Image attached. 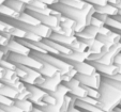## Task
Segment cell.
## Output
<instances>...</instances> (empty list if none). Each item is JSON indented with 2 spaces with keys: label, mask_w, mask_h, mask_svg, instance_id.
I'll return each mask as SVG.
<instances>
[{
  "label": "cell",
  "mask_w": 121,
  "mask_h": 112,
  "mask_svg": "<svg viewBox=\"0 0 121 112\" xmlns=\"http://www.w3.org/2000/svg\"><path fill=\"white\" fill-rule=\"evenodd\" d=\"M0 48L5 52L7 57L9 56V53H17V55L30 56L32 52V50L30 48H28L27 46H25L23 43H21L18 40H16V39L11 40L7 47H1V46H0Z\"/></svg>",
  "instance_id": "277c9868"
},
{
  "label": "cell",
  "mask_w": 121,
  "mask_h": 112,
  "mask_svg": "<svg viewBox=\"0 0 121 112\" xmlns=\"http://www.w3.org/2000/svg\"><path fill=\"white\" fill-rule=\"evenodd\" d=\"M94 16H95L96 18H99V19H100V20H102L104 24H106V21H107V19L110 17V16L105 15V14H99V13H95V14H94Z\"/></svg>",
  "instance_id": "60d3db41"
},
{
  "label": "cell",
  "mask_w": 121,
  "mask_h": 112,
  "mask_svg": "<svg viewBox=\"0 0 121 112\" xmlns=\"http://www.w3.org/2000/svg\"><path fill=\"white\" fill-rule=\"evenodd\" d=\"M63 83V79H62V75L61 74H58L57 76L52 78H46L45 82L43 84H41L40 87L43 90H45L48 94H53L55 93L58 90V88Z\"/></svg>",
  "instance_id": "9c48e42d"
},
{
  "label": "cell",
  "mask_w": 121,
  "mask_h": 112,
  "mask_svg": "<svg viewBox=\"0 0 121 112\" xmlns=\"http://www.w3.org/2000/svg\"><path fill=\"white\" fill-rule=\"evenodd\" d=\"M0 112H8L7 110H4V109H2V108L0 107Z\"/></svg>",
  "instance_id": "681fc988"
},
{
  "label": "cell",
  "mask_w": 121,
  "mask_h": 112,
  "mask_svg": "<svg viewBox=\"0 0 121 112\" xmlns=\"http://www.w3.org/2000/svg\"><path fill=\"white\" fill-rule=\"evenodd\" d=\"M119 16H121V10H119Z\"/></svg>",
  "instance_id": "816d5d0a"
},
{
  "label": "cell",
  "mask_w": 121,
  "mask_h": 112,
  "mask_svg": "<svg viewBox=\"0 0 121 112\" xmlns=\"http://www.w3.org/2000/svg\"><path fill=\"white\" fill-rule=\"evenodd\" d=\"M30 97H31V92L28 90H25V91L21 92L18 95V98L16 99V100H25V99H30Z\"/></svg>",
  "instance_id": "8d00e7d4"
},
{
  "label": "cell",
  "mask_w": 121,
  "mask_h": 112,
  "mask_svg": "<svg viewBox=\"0 0 121 112\" xmlns=\"http://www.w3.org/2000/svg\"><path fill=\"white\" fill-rule=\"evenodd\" d=\"M116 17H117V18H118V19H119V20H120V21H121V16H119V15H118V16H116Z\"/></svg>",
  "instance_id": "f907efd6"
},
{
  "label": "cell",
  "mask_w": 121,
  "mask_h": 112,
  "mask_svg": "<svg viewBox=\"0 0 121 112\" xmlns=\"http://www.w3.org/2000/svg\"><path fill=\"white\" fill-rule=\"evenodd\" d=\"M115 7L116 8H118V10H121V0H119L118 2L115 4Z\"/></svg>",
  "instance_id": "7dc6e473"
},
{
  "label": "cell",
  "mask_w": 121,
  "mask_h": 112,
  "mask_svg": "<svg viewBox=\"0 0 121 112\" xmlns=\"http://www.w3.org/2000/svg\"><path fill=\"white\" fill-rule=\"evenodd\" d=\"M78 75L77 71H76L75 68H72L71 71L69 72V73L64 74V75H62V79H63V82H69V81H71V80H73L74 78H76V76Z\"/></svg>",
  "instance_id": "f546056e"
},
{
  "label": "cell",
  "mask_w": 121,
  "mask_h": 112,
  "mask_svg": "<svg viewBox=\"0 0 121 112\" xmlns=\"http://www.w3.org/2000/svg\"><path fill=\"white\" fill-rule=\"evenodd\" d=\"M78 80L80 81L82 85L85 87H88V88H93V89H98L100 90L101 88V84L103 82V75L98 73H95L94 75H91V76H86V75H79L78 74L76 76Z\"/></svg>",
  "instance_id": "52a82bcc"
},
{
  "label": "cell",
  "mask_w": 121,
  "mask_h": 112,
  "mask_svg": "<svg viewBox=\"0 0 121 112\" xmlns=\"http://www.w3.org/2000/svg\"><path fill=\"white\" fill-rule=\"evenodd\" d=\"M23 67L27 72V77L24 80H22L24 83H26L27 85H38V87H40L41 84H43L45 82L46 78L38 69H34L27 66H23Z\"/></svg>",
  "instance_id": "8992f818"
},
{
  "label": "cell",
  "mask_w": 121,
  "mask_h": 112,
  "mask_svg": "<svg viewBox=\"0 0 121 112\" xmlns=\"http://www.w3.org/2000/svg\"><path fill=\"white\" fill-rule=\"evenodd\" d=\"M7 59L9 61L13 62L16 65H22V66H27L31 67L34 69H40L43 67V62L38 60L37 58L30 56H24V55H17V53H9V56L7 57Z\"/></svg>",
  "instance_id": "3957f363"
},
{
  "label": "cell",
  "mask_w": 121,
  "mask_h": 112,
  "mask_svg": "<svg viewBox=\"0 0 121 112\" xmlns=\"http://www.w3.org/2000/svg\"><path fill=\"white\" fill-rule=\"evenodd\" d=\"M0 94L7 96V97H10V98L14 99V100H16V99L18 98L19 92L17 91L15 88L11 87V85L3 84L2 87H0Z\"/></svg>",
  "instance_id": "7402d4cb"
},
{
  "label": "cell",
  "mask_w": 121,
  "mask_h": 112,
  "mask_svg": "<svg viewBox=\"0 0 121 112\" xmlns=\"http://www.w3.org/2000/svg\"><path fill=\"white\" fill-rule=\"evenodd\" d=\"M90 25H92V26H94V27H96V28H99V29H100V28H102V27H104V26H105V24L103 23L102 20H100V19L99 18H96L95 16H92V18H91V24H90Z\"/></svg>",
  "instance_id": "74e56055"
},
{
  "label": "cell",
  "mask_w": 121,
  "mask_h": 112,
  "mask_svg": "<svg viewBox=\"0 0 121 112\" xmlns=\"http://www.w3.org/2000/svg\"><path fill=\"white\" fill-rule=\"evenodd\" d=\"M18 81H21L19 77L16 75V72L15 71H10V69H5V73H4V77L3 79L1 80V82L3 84H7V85H11L13 87L15 83H17Z\"/></svg>",
  "instance_id": "ffe728a7"
},
{
  "label": "cell",
  "mask_w": 121,
  "mask_h": 112,
  "mask_svg": "<svg viewBox=\"0 0 121 112\" xmlns=\"http://www.w3.org/2000/svg\"><path fill=\"white\" fill-rule=\"evenodd\" d=\"M50 40H53V41L57 42V43H60V44H62V45H64V46L70 48L76 41H77L78 37L76 36V35H74V36H66V35L57 34V33H54L53 32V34L50 36Z\"/></svg>",
  "instance_id": "9a60e30c"
},
{
  "label": "cell",
  "mask_w": 121,
  "mask_h": 112,
  "mask_svg": "<svg viewBox=\"0 0 121 112\" xmlns=\"http://www.w3.org/2000/svg\"><path fill=\"white\" fill-rule=\"evenodd\" d=\"M103 49H104V44L98 39L89 47V51L91 52V55H100V53H102Z\"/></svg>",
  "instance_id": "4316f807"
},
{
  "label": "cell",
  "mask_w": 121,
  "mask_h": 112,
  "mask_svg": "<svg viewBox=\"0 0 121 112\" xmlns=\"http://www.w3.org/2000/svg\"><path fill=\"white\" fill-rule=\"evenodd\" d=\"M76 36L79 40H95L99 36V28L90 25L87 26L86 29L80 33H77Z\"/></svg>",
  "instance_id": "5bb4252c"
},
{
  "label": "cell",
  "mask_w": 121,
  "mask_h": 112,
  "mask_svg": "<svg viewBox=\"0 0 121 112\" xmlns=\"http://www.w3.org/2000/svg\"><path fill=\"white\" fill-rule=\"evenodd\" d=\"M15 72H16V75L18 76L21 80H24L27 77V72H26V69L22 65H17V68H16Z\"/></svg>",
  "instance_id": "e575fe53"
},
{
  "label": "cell",
  "mask_w": 121,
  "mask_h": 112,
  "mask_svg": "<svg viewBox=\"0 0 121 112\" xmlns=\"http://www.w3.org/2000/svg\"><path fill=\"white\" fill-rule=\"evenodd\" d=\"M70 90V95L75 97L76 99H82L88 96L87 88L82 85L80 81L77 78H74L73 80L69 81V82H63Z\"/></svg>",
  "instance_id": "5b68a950"
},
{
  "label": "cell",
  "mask_w": 121,
  "mask_h": 112,
  "mask_svg": "<svg viewBox=\"0 0 121 112\" xmlns=\"http://www.w3.org/2000/svg\"><path fill=\"white\" fill-rule=\"evenodd\" d=\"M38 1L45 3V4H47L48 7H50V8L53 7V5L57 4V3H59V0H38Z\"/></svg>",
  "instance_id": "b9f144b4"
},
{
  "label": "cell",
  "mask_w": 121,
  "mask_h": 112,
  "mask_svg": "<svg viewBox=\"0 0 121 112\" xmlns=\"http://www.w3.org/2000/svg\"><path fill=\"white\" fill-rule=\"evenodd\" d=\"M90 56H91V52L88 50L86 52H76V51H73L70 55H60L59 57L62 58L63 60H65L68 63H70L72 65L74 63H82V62L88 61Z\"/></svg>",
  "instance_id": "30bf717a"
},
{
  "label": "cell",
  "mask_w": 121,
  "mask_h": 112,
  "mask_svg": "<svg viewBox=\"0 0 121 112\" xmlns=\"http://www.w3.org/2000/svg\"><path fill=\"white\" fill-rule=\"evenodd\" d=\"M44 101H45L46 105H52V106H56L58 104L57 98L52 94H47V96L44 98Z\"/></svg>",
  "instance_id": "836d02e7"
},
{
  "label": "cell",
  "mask_w": 121,
  "mask_h": 112,
  "mask_svg": "<svg viewBox=\"0 0 121 112\" xmlns=\"http://www.w3.org/2000/svg\"><path fill=\"white\" fill-rule=\"evenodd\" d=\"M109 112H118L117 110H112V111H109Z\"/></svg>",
  "instance_id": "f5cc1de1"
},
{
  "label": "cell",
  "mask_w": 121,
  "mask_h": 112,
  "mask_svg": "<svg viewBox=\"0 0 121 112\" xmlns=\"http://www.w3.org/2000/svg\"><path fill=\"white\" fill-rule=\"evenodd\" d=\"M15 105L18 106L21 109H23L25 112H32L35 108V105L29 99H25V100H15Z\"/></svg>",
  "instance_id": "d4e9b609"
},
{
  "label": "cell",
  "mask_w": 121,
  "mask_h": 112,
  "mask_svg": "<svg viewBox=\"0 0 121 112\" xmlns=\"http://www.w3.org/2000/svg\"><path fill=\"white\" fill-rule=\"evenodd\" d=\"M4 73H5V68L0 66V81H1V80L3 79V77H4Z\"/></svg>",
  "instance_id": "f6af8a7d"
},
{
  "label": "cell",
  "mask_w": 121,
  "mask_h": 112,
  "mask_svg": "<svg viewBox=\"0 0 121 112\" xmlns=\"http://www.w3.org/2000/svg\"><path fill=\"white\" fill-rule=\"evenodd\" d=\"M27 88L31 92V97L29 100H31L37 107H45L46 104L44 101V98L47 96V92L38 85H27Z\"/></svg>",
  "instance_id": "ba28073f"
},
{
  "label": "cell",
  "mask_w": 121,
  "mask_h": 112,
  "mask_svg": "<svg viewBox=\"0 0 121 112\" xmlns=\"http://www.w3.org/2000/svg\"><path fill=\"white\" fill-rule=\"evenodd\" d=\"M25 40H27V41H30V42H34V43L43 41V39H42L40 35L35 34V33H32V32H27Z\"/></svg>",
  "instance_id": "d6a6232c"
},
{
  "label": "cell",
  "mask_w": 121,
  "mask_h": 112,
  "mask_svg": "<svg viewBox=\"0 0 121 112\" xmlns=\"http://www.w3.org/2000/svg\"><path fill=\"white\" fill-rule=\"evenodd\" d=\"M80 100L84 101V103L90 104V105H94V106H99V107H100V100H98V99H94V98H91V97H89V96L85 97V98H82Z\"/></svg>",
  "instance_id": "f35d334b"
},
{
  "label": "cell",
  "mask_w": 121,
  "mask_h": 112,
  "mask_svg": "<svg viewBox=\"0 0 121 112\" xmlns=\"http://www.w3.org/2000/svg\"><path fill=\"white\" fill-rule=\"evenodd\" d=\"M27 12L32 14L34 17H37L43 25L47 26V27L52 28V29H55L58 26H60L59 17L56 15H53V14L52 15H42V14H37V13H33V12H30V11H27Z\"/></svg>",
  "instance_id": "8fae6325"
},
{
  "label": "cell",
  "mask_w": 121,
  "mask_h": 112,
  "mask_svg": "<svg viewBox=\"0 0 121 112\" xmlns=\"http://www.w3.org/2000/svg\"><path fill=\"white\" fill-rule=\"evenodd\" d=\"M18 20L22 21V23H24V24L31 25V26H39V25L42 24L37 17H34L32 14H30L29 12H27V11L24 12V13H22L21 15H19Z\"/></svg>",
  "instance_id": "44dd1931"
},
{
  "label": "cell",
  "mask_w": 121,
  "mask_h": 112,
  "mask_svg": "<svg viewBox=\"0 0 121 112\" xmlns=\"http://www.w3.org/2000/svg\"><path fill=\"white\" fill-rule=\"evenodd\" d=\"M73 67L77 71V73L79 75H86V76H91L94 75L95 73H98L96 68L93 66V64L90 63L89 61L82 62V63H74L72 64Z\"/></svg>",
  "instance_id": "4fadbf2b"
},
{
  "label": "cell",
  "mask_w": 121,
  "mask_h": 112,
  "mask_svg": "<svg viewBox=\"0 0 121 112\" xmlns=\"http://www.w3.org/2000/svg\"><path fill=\"white\" fill-rule=\"evenodd\" d=\"M115 64H116V65H121V52L119 53L116 57V59H115Z\"/></svg>",
  "instance_id": "ee69618b"
},
{
  "label": "cell",
  "mask_w": 121,
  "mask_h": 112,
  "mask_svg": "<svg viewBox=\"0 0 121 112\" xmlns=\"http://www.w3.org/2000/svg\"><path fill=\"white\" fill-rule=\"evenodd\" d=\"M66 112H85V111H82V109H79L77 107H73V108H70Z\"/></svg>",
  "instance_id": "7bdbcfd3"
},
{
  "label": "cell",
  "mask_w": 121,
  "mask_h": 112,
  "mask_svg": "<svg viewBox=\"0 0 121 112\" xmlns=\"http://www.w3.org/2000/svg\"><path fill=\"white\" fill-rule=\"evenodd\" d=\"M86 88H87L88 96H89V97L100 100V98H101V92H100V90L93 89V88H88V87H86Z\"/></svg>",
  "instance_id": "4dcf8cb0"
},
{
  "label": "cell",
  "mask_w": 121,
  "mask_h": 112,
  "mask_svg": "<svg viewBox=\"0 0 121 112\" xmlns=\"http://www.w3.org/2000/svg\"><path fill=\"white\" fill-rule=\"evenodd\" d=\"M100 108L104 112H109L119 107L121 103V91L115 85L103 80L100 88Z\"/></svg>",
  "instance_id": "6da1fadb"
},
{
  "label": "cell",
  "mask_w": 121,
  "mask_h": 112,
  "mask_svg": "<svg viewBox=\"0 0 121 112\" xmlns=\"http://www.w3.org/2000/svg\"><path fill=\"white\" fill-rule=\"evenodd\" d=\"M93 64V66L96 68V71L100 74H102L104 77H112V76L118 74V66L116 64L112 65H106V64H101L98 62H90Z\"/></svg>",
  "instance_id": "7c38bea8"
},
{
  "label": "cell",
  "mask_w": 121,
  "mask_h": 112,
  "mask_svg": "<svg viewBox=\"0 0 121 112\" xmlns=\"http://www.w3.org/2000/svg\"><path fill=\"white\" fill-rule=\"evenodd\" d=\"M32 112H45V110L41 107H37V106H35V108H34V110Z\"/></svg>",
  "instance_id": "bcb514c9"
},
{
  "label": "cell",
  "mask_w": 121,
  "mask_h": 112,
  "mask_svg": "<svg viewBox=\"0 0 121 112\" xmlns=\"http://www.w3.org/2000/svg\"><path fill=\"white\" fill-rule=\"evenodd\" d=\"M115 110H117V111H118V112H121V108H120V107H117Z\"/></svg>",
  "instance_id": "c3c4849f"
},
{
  "label": "cell",
  "mask_w": 121,
  "mask_h": 112,
  "mask_svg": "<svg viewBox=\"0 0 121 112\" xmlns=\"http://www.w3.org/2000/svg\"><path fill=\"white\" fill-rule=\"evenodd\" d=\"M119 107H120V108H121V103H120V105H119Z\"/></svg>",
  "instance_id": "db71d44e"
},
{
  "label": "cell",
  "mask_w": 121,
  "mask_h": 112,
  "mask_svg": "<svg viewBox=\"0 0 121 112\" xmlns=\"http://www.w3.org/2000/svg\"><path fill=\"white\" fill-rule=\"evenodd\" d=\"M44 41H45L46 43H47L48 45L50 46V47H53L54 49L57 51L58 56H60V55H70V53L73 52V51H72L69 47H66V46L62 45V44H60V43H57V42L53 41V40L45 39Z\"/></svg>",
  "instance_id": "ac0fdd59"
},
{
  "label": "cell",
  "mask_w": 121,
  "mask_h": 112,
  "mask_svg": "<svg viewBox=\"0 0 121 112\" xmlns=\"http://www.w3.org/2000/svg\"><path fill=\"white\" fill-rule=\"evenodd\" d=\"M13 105H15L14 99L0 94V107H2V106H13Z\"/></svg>",
  "instance_id": "1f68e13d"
},
{
  "label": "cell",
  "mask_w": 121,
  "mask_h": 112,
  "mask_svg": "<svg viewBox=\"0 0 121 112\" xmlns=\"http://www.w3.org/2000/svg\"><path fill=\"white\" fill-rule=\"evenodd\" d=\"M59 2L64 5H68V7L71 8H76V9L79 10H84L86 4H87V2H85L84 0H59Z\"/></svg>",
  "instance_id": "cb8c5ba5"
},
{
  "label": "cell",
  "mask_w": 121,
  "mask_h": 112,
  "mask_svg": "<svg viewBox=\"0 0 121 112\" xmlns=\"http://www.w3.org/2000/svg\"><path fill=\"white\" fill-rule=\"evenodd\" d=\"M105 25L107 26L108 28H110L112 31L119 32L121 34V21L117 18L116 16H115V17H109V18L107 19Z\"/></svg>",
  "instance_id": "484cf974"
},
{
  "label": "cell",
  "mask_w": 121,
  "mask_h": 112,
  "mask_svg": "<svg viewBox=\"0 0 121 112\" xmlns=\"http://www.w3.org/2000/svg\"><path fill=\"white\" fill-rule=\"evenodd\" d=\"M42 62H43V67H42V68L40 69L39 72L45 78H52V77H55V76H57L58 74H61L57 67L53 66L52 64L47 63V62H44V61H42Z\"/></svg>",
  "instance_id": "e0dca14e"
},
{
  "label": "cell",
  "mask_w": 121,
  "mask_h": 112,
  "mask_svg": "<svg viewBox=\"0 0 121 112\" xmlns=\"http://www.w3.org/2000/svg\"><path fill=\"white\" fill-rule=\"evenodd\" d=\"M4 4L19 14L27 11V4L23 2L22 0H7Z\"/></svg>",
  "instance_id": "d6986e66"
},
{
  "label": "cell",
  "mask_w": 121,
  "mask_h": 112,
  "mask_svg": "<svg viewBox=\"0 0 121 112\" xmlns=\"http://www.w3.org/2000/svg\"><path fill=\"white\" fill-rule=\"evenodd\" d=\"M31 56L34 58H37L40 61H44L47 62V63L52 64L53 66L57 67L59 69V72L61 73V75L69 73L73 68V65H71L70 63L63 60L62 58H60L59 56L56 55H52V53H41V52H35V51H32Z\"/></svg>",
  "instance_id": "7a4b0ae2"
},
{
  "label": "cell",
  "mask_w": 121,
  "mask_h": 112,
  "mask_svg": "<svg viewBox=\"0 0 121 112\" xmlns=\"http://www.w3.org/2000/svg\"><path fill=\"white\" fill-rule=\"evenodd\" d=\"M75 107L79 108V109H82L85 112H104L99 106H94V105H90V104H87V103H84L80 99H76Z\"/></svg>",
  "instance_id": "603a6c76"
},
{
  "label": "cell",
  "mask_w": 121,
  "mask_h": 112,
  "mask_svg": "<svg viewBox=\"0 0 121 112\" xmlns=\"http://www.w3.org/2000/svg\"><path fill=\"white\" fill-rule=\"evenodd\" d=\"M11 34H12V36H13L14 39H25L27 32H26L25 30L21 29V28L14 27L13 30L11 31Z\"/></svg>",
  "instance_id": "83f0119b"
},
{
  "label": "cell",
  "mask_w": 121,
  "mask_h": 112,
  "mask_svg": "<svg viewBox=\"0 0 121 112\" xmlns=\"http://www.w3.org/2000/svg\"><path fill=\"white\" fill-rule=\"evenodd\" d=\"M112 30L110 29V28H108L107 26H104V27L100 28L99 29V35H103V36H106V35H109L110 33H112Z\"/></svg>",
  "instance_id": "ab89813d"
},
{
  "label": "cell",
  "mask_w": 121,
  "mask_h": 112,
  "mask_svg": "<svg viewBox=\"0 0 121 112\" xmlns=\"http://www.w3.org/2000/svg\"><path fill=\"white\" fill-rule=\"evenodd\" d=\"M0 66L5 69H10V71H16V68H17V65L14 64L13 62L9 61L8 59L0 60Z\"/></svg>",
  "instance_id": "f1b7e54d"
},
{
  "label": "cell",
  "mask_w": 121,
  "mask_h": 112,
  "mask_svg": "<svg viewBox=\"0 0 121 112\" xmlns=\"http://www.w3.org/2000/svg\"><path fill=\"white\" fill-rule=\"evenodd\" d=\"M95 8V13L99 14H105L108 15L110 17H115V16L119 15V10L118 8H116L115 5L107 3L105 5H102V7H94Z\"/></svg>",
  "instance_id": "2e32d148"
},
{
  "label": "cell",
  "mask_w": 121,
  "mask_h": 112,
  "mask_svg": "<svg viewBox=\"0 0 121 112\" xmlns=\"http://www.w3.org/2000/svg\"><path fill=\"white\" fill-rule=\"evenodd\" d=\"M85 2H88L94 7H102L108 3V0H84Z\"/></svg>",
  "instance_id": "d590c367"
}]
</instances>
